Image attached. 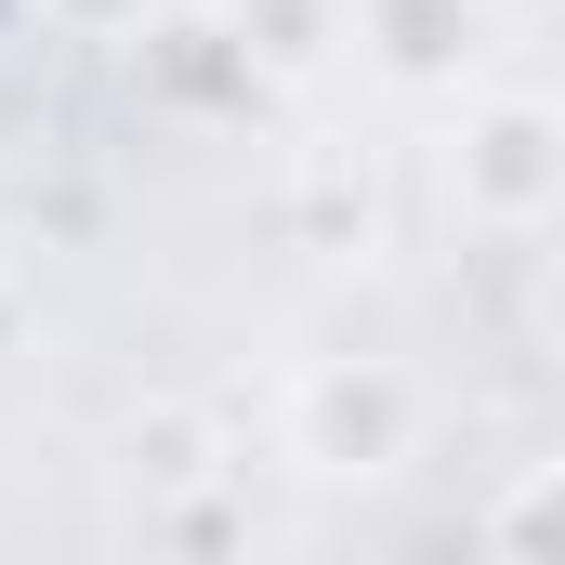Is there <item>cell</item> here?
<instances>
[{
	"mask_svg": "<svg viewBox=\"0 0 565 565\" xmlns=\"http://www.w3.org/2000/svg\"><path fill=\"white\" fill-rule=\"evenodd\" d=\"M355 26L395 79H460V53H473V0H355Z\"/></svg>",
	"mask_w": 565,
	"mask_h": 565,
	"instance_id": "277c9868",
	"label": "cell"
},
{
	"mask_svg": "<svg viewBox=\"0 0 565 565\" xmlns=\"http://www.w3.org/2000/svg\"><path fill=\"white\" fill-rule=\"evenodd\" d=\"M447 198H460L473 224H500V237L565 224V106L487 93V106L460 119V145H447Z\"/></svg>",
	"mask_w": 565,
	"mask_h": 565,
	"instance_id": "6da1fadb",
	"label": "cell"
},
{
	"mask_svg": "<svg viewBox=\"0 0 565 565\" xmlns=\"http://www.w3.org/2000/svg\"><path fill=\"white\" fill-rule=\"evenodd\" d=\"M540 342H553V355H565V250H553V264H540Z\"/></svg>",
	"mask_w": 565,
	"mask_h": 565,
	"instance_id": "52a82bcc",
	"label": "cell"
},
{
	"mask_svg": "<svg viewBox=\"0 0 565 565\" xmlns=\"http://www.w3.org/2000/svg\"><path fill=\"white\" fill-rule=\"evenodd\" d=\"M250 26H211V13H184V26H158L145 40V93L171 106V119H211V106H250Z\"/></svg>",
	"mask_w": 565,
	"mask_h": 565,
	"instance_id": "3957f363",
	"label": "cell"
},
{
	"mask_svg": "<svg viewBox=\"0 0 565 565\" xmlns=\"http://www.w3.org/2000/svg\"><path fill=\"white\" fill-rule=\"evenodd\" d=\"M53 26H79V40H119V26H145V0H40Z\"/></svg>",
	"mask_w": 565,
	"mask_h": 565,
	"instance_id": "8992f818",
	"label": "cell"
},
{
	"mask_svg": "<svg viewBox=\"0 0 565 565\" xmlns=\"http://www.w3.org/2000/svg\"><path fill=\"white\" fill-rule=\"evenodd\" d=\"M500 565H565V460L500 500Z\"/></svg>",
	"mask_w": 565,
	"mask_h": 565,
	"instance_id": "5b68a950",
	"label": "cell"
},
{
	"mask_svg": "<svg viewBox=\"0 0 565 565\" xmlns=\"http://www.w3.org/2000/svg\"><path fill=\"white\" fill-rule=\"evenodd\" d=\"M422 447V382L408 369H382V355H316L302 382H289V460L302 473H395Z\"/></svg>",
	"mask_w": 565,
	"mask_h": 565,
	"instance_id": "7a4b0ae2",
	"label": "cell"
}]
</instances>
